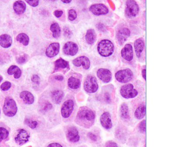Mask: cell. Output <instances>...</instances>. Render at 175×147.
Segmentation results:
<instances>
[{
  "instance_id": "1",
  "label": "cell",
  "mask_w": 175,
  "mask_h": 147,
  "mask_svg": "<svg viewBox=\"0 0 175 147\" xmlns=\"http://www.w3.org/2000/svg\"><path fill=\"white\" fill-rule=\"evenodd\" d=\"M95 119V114L89 108L83 106L80 108L76 117V122L78 124L88 128L93 124Z\"/></svg>"
},
{
  "instance_id": "2",
  "label": "cell",
  "mask_w": 175,
  "mask_h": 147,
  "mask_svg": "<svg viewBox=\"0 0 175 147\" xmlns=\"http://www.w3.org/2000/svg\"><path fill=\"white\" fill-rule=\"evenodd\" d=\"M97 49L98 53L102 56L109 57L114 53V45L109 40H102L98 44Z\"/></svg>"
},
{
  "instance_id": "3",
  "label": "cell",
  "mask_w": 175,
  "mask_h": 147,
  "mask_svg": "<svg viewBox=\"0 0 175 147\" xmlns=\"http://www.w3.org/2000/svg\"><path fill=\"white\" fill-rule=\"evenodd\" d=\"M18 108L15 100L10 97H7L4 101L3 112L5 115L9 117L15 115Z\"/></svg>"
},
{
  "instance_id": "4",
  "label": "cell",
  "mask_w": 175,
  "mask_h": 147,
  "mask_svg": "<svg viewBox=\"0 0 175 147\" xmlns=\"http://www.w3.org/2000/svg\"><path fill=\"white\" fill-rule=\"evenodd\" d=\"M98 87L96 78L93 76H88L84 82V90L88 93H94L97 91Z\"/></svg>"
},
{
  "instance_id": "5",
  "label": "cell",
  "mask_w": 175,
  "mask_h": 147,
  "mask_svg": "<svg viewBox=\"0 0 175 147\" xmlns=\"http://www.w3.org/2000/svg\"><path fill=\"white\" fill-rule=\"evenodd\" d=\"M125 15L128 18L131 19L136 17L139 12V7L137 2L129 0L126 3Z\"/></svg>"
},
{
  "instance_id": "6",
  "label": "cell",
  "mask_w": 175,
  "mask_h": 147,
  "mask_svg": "<svg viewBox=\"0 0 175 147\" xmlns=\"http://www.w3.org/2000/svg\"><path fill=\"white\" fill-rule=\"evenodd\" d=\"M133 77V73L129 68L120 70L115 74L117 80L120 83H127L131 80Z\"/></svg>"
},
{
  "instance_id": "7",
  "label": "cell",
  "mask_w": 175,
  "mask_h": 147,
  "mask_svg": "<svg viewBox=\"0 0 175 147\" xmlns=\"http://www.w3.org/2000/svg\"><path fill=\"white\" fill-rule=\"evenodd\" d=\"M120 94L123 98L131 99L137 96L138 92L135 89H134L133 84H128L121 87Z\"/></svg>"
},
{
  "instance_id": "8",
  "label": "cell",
  "mask_w": 175,
  "mask_h": 147,
  "mask_svg": "<svg viewBox=\"0 0 175 147\" xmlns=\"http://www.w3.org/2000/svg\"><path fill=\"white\" fill-rule=\"evenodd\" d=\"M74 107V102L71 100L66 101L61 108V115L64 118H68L72 113Z\"/></svg>"
},
{
  "instance_id": "9",
  "label": "cell",
  "mask_w": 175,
  "mask_h": 147,
  "mask_svg": "<svg viewBox=\"0 0 175 147\" xmlns=\"http://www.w3.org/2000/svg\"><path fill=\"white\" fill-rule=\"evenodd\" d=\"M90 10L96 15H105L109 12L106 6L103 4H95L92 5L90 8Z\"/></svg>"
},
{
  "instance_id": "10",
  "label": "cell",
  "mask_w": 175,
  "mask_h": 147,
  "mask_svg": "<svg viewBox=\"0 0 175 147\" xmlns=\"http://www.w3.org/2000/svg\"><path fill=\"white\" fill-rule=\"evenodd\" d=\"M66 137L69 141L76 143L80 140L78 129L74 126L69 127L66 131Z\"/></svg>"
},
{
  "instance_id": "11",
  "label": "cell",
  "mask_w": 175,
  "mask_h": 147,
  "mask_svg": "<svg viewBox=\"0 0 175 147\" xmlns=\"http://www.w3.org/2000/svg\"><path fill=\"white\" fill-rule=\"evenodd\" d=\"M30 135H29L28 132L24 129H22L18 131V134L15 136V140L16 143L19 145H22L28 141Z\"/></svg>"
},
{
  "instance_id": "12",
  "label": "cell",
  "mask_w": 175,
  "mask_h": 147,
  "mask_svg": "<svg viewBox=\"0 0 175 147\" xmlns=\"http://www.w3.org/2000/svg\"><path fill=\"white\" fill-rule=\"evenodd\" d=\"M79 48L76 43L69 42L65 43L63 47V52L66 55L74 56L78 52Z\"/></svg>"
},
{
  "instance_id": "13",
  "label": "cell",
  "mask_w": 175,
  "mask_h": 147,
  "mask_svg": "<svg viewBox=\"0 0 175 147\" xmlns=\"http://www.w3.org/2000/svg\"><path fill=\"white\" fill-rule=\"evenodd\" d=\"M98 77L104 83H108L110 81L112 74L110 71L105 68H100L97 73Z\"/></svg>"
},
{
  "instance_id": "14",
  "label": "cell",
  "mask_w": 175,
  "mask_h": 147,
  "mask_svg": "<svg viewBox=\"0 0 175 147\" xmlns=\"http://www.w3.org/2000/svg\"><path fill=\"white\" fill-rule=\"evenodd\" d=\"M72 63L74 66L79 67L82 66L84 69L88 70L90 68V59L85 56L79 57L72 61Z\"/></svg>"
},
{
  "instance_id": "15",
  "label": "cell",
  "mask_w": 175,
  "mask_h": 147,
  "mask_svg": "<svg viewBox=\"0 0 175 147\" xmlns=\"http://www.w3.org/2000/svg\"><path fill=\"white\" fill-rule=\"evenodd\" d=\"M121 56L126 61H131L133 59V50L131 44H126L123 48L121 52Z\"/></svg>"
},
{
  "instance_id": "16",
  "label": "cell",
  "mask_w": 175,
  "mask_h": 147,
  "mask_svg": "<svg viewBox=\"0 0 175 147\" xmlns=\"http://www.w3.org/2000/svg\"><path fill=\"white\" fill-rule=\"evenodd\" d=\"M60 50V44L54 43L50 45L46 49V55L48 57H53L58 55Z\"/></svg>"
},
{
  "instance_id": "17",
  "label": "cell",
  "mask_w": 175,
  "mask_h": 147,
  "mask_svg": "<svg viewBox=\"0 0 175 147\" xmlns=\"http://www.w3.org/2000/svg\"><path fill=\"white\" fill-rule=\"evenodd\" d=\"M100 122L102 127L106 129H109L112 127V122L110 113L107 112L103 113L100 117Z\"/></svg>"
},
{
  "instance_id": "18",
  "label": "cell",
  "mask_w": 175,
  "mask_h": 147,
  "mask_svg": "<svg viewBox=\"0 0 175 147\" xmlns=\"http://www.w3.org/2000/svg\"><path fill=\"white\" fill-rule=\"evenodd\" d=\"M131 32L128 28H123L120 29L117 33V39L120 45H123L130 36Z\"/></svg>"
},
{
  "instance_id": "19",
  "label": "cell",
  "mask_w": 175,
  "mask_h": 147,
  "mask_svg": "<svg viewBox=\"0 0 175 147\" xmlns=\"http://www.w3.org/2000/svg\"><path fill=\"white\" fill-rule=\"evenodd\" d=\"M20 97L26 104L30 105L33 104L34 102V96L31 92L28 91H23L21 92Z\"/></svg>"
},
{
  "instance_id": "20",
  "label": "cell",
  "mask_w": 175,
  "mask_h": 147,
  "mask_svg": "<svg viewBox=\"0 0 175 147\" xmlns=\"http://www.w3.org/2000/svg\"><path fill=\"white\" fill-rule=\"evenodd\" d=\"M12 38L8 34H3L0 36V45L4 48H8L12 45Z\"/></svg>"
},
{
  "instance_id": "21",
  "label": "cell",
  "mask_w": 175,
  "mask_h": 147,
  "mask_svg": "<svg viewBox=\"0 0 175 147\" xmlns=\"http://www.w3.org/2000/svg\"><path fill=\"white\" fill-rule=\"evenodd\" d=\"M26 4L25 2L22 1H18L13 4V9L15 11V13L18 14H23L25 12L26 10Z\"/></svg>"
},
{
  "instance_id": "22",
  "label": "cell",
  "mask_w": 175,
  "mask_h": 147,
  "mask_svg": "<svg viewBox=\"0 0 175 147\" xmlns=\"http://www.w3.org/2000/svg\"><path fill=\"white\" fill-rule=\"evenodd\" d=\"M64 94V92L61 90H55L52 92L51 97L53 102L55 104H60L62 100H63Z\"/></svg>"
},
{
  "instance_id": "23",
  "label": "cell",
  "mask_w": 175,
  "mask_h": 147,
  "mask_svg": "<svg viewBox=\"0 0 175 147\" xmlns=\"http://www.w3.org/2000/svg\"><path fill=\"white\" fill-rule=\"evenodd\" d=\"M136 53L137 56L139 58L141 56V54L142 53L143 49L144 48V43L141 39H138L136 40L134 44Z\"/></svg>"
},
{
  "instance_id": "24",
  "label": "cell",
  "mask_w": 175,
  "mask_h": 147,
  "mask_svg": "<svg viewBox=\"0 0 175 147\" xmlns=\"http://www.w3.org/2000/svg\"><path fill=\"white\" fill-rule=\"evenodd\" d=\"M96 38V32L93 29H89L86 32L85 35L86 41L89 45H93L95 42Z\"/></svg>"
},
{
  "instance_id": "25",
  "label": "cell",
  "mask_w": 175,
  "mask_h": 147,
  "mask_svg": "<svg viewBox=\"0 0 175 147\" xmlns=\"http://www.w3.org/2000/svg\"><path fill=\"white\" fill-rule=\"evenodd\" d=\"M7 73L10 75L14 74V77L15 79H19L21 76V71L19 67L16 66H12L8 69Z\"/></svg>"
},
{
  "instance_id": "26",
  "label": "cell",
  "mask_w": 175,
  "mask_h": 147,
  "mask_svg": "<svg viewBox=\"0 0 175 147\" xmlns=\"http://www.w3.org/2000/svg\"><path fill=\"white\" fill-rule=\"evenodd\" d=\"M81 85L80 80L76 78L71 77L68 80V85L71 89H76L79 88Z\"/></svg>"
},
{
  "instance_id": "27",
  "label": "cell",
  "mask_w": 175,
  "mask_h": 147,
  "mask_svg": "<svg viewBox=\"0 0 175 147\" xmlns=\"http://www.w3.org/2000/svg\"><path fill=\"white\" fill-rule=\"evenodd\" d=\"M146 115V107L145 105H141L137 108L136 110L135 115L137 119H142Z\"/></svg>"
},
{
  "instance_id": "28",
  "label": "cell",
  "mask_w": 175,
  "mask_h": 147,
  "mask_svg": "<svg viewBox=\"0 0 175 147\" xmlns=\"http://www.w3.org/2000/svg\"><path fill=\"white\" fill-rule=\"evenodd\" d=\"M55 70L57 71L60 68H68L69 66V63L65 60H64L63 59L60 58L55 61Z\"/></svg>"
},
{
  "instance_id": "29",
  "label": "cell",
  "mask_w": 175,
  "mask_h": 147,
  "mask_svg": "<svg viewBox=\"0 0 175 147\" xmlns=\"http://www.w3.org/2000/svg\"><path fill=\"white\" fill-rule=\"evenodd\" d=\"M50 30L52 32V36L53 37L57 38L61 35V29L58 23H54L51 25L50 28Z\"/></svg>"
},
{
  "instance_id": "30",
  "label": "cell",
  "mask_w": 175,
  "mask_h": 147,
  "mask_svg": "<svg viewBox=\"0 0 175 147\" xmlns=\"http://www.w3.org/2000/svg\"><path fill=\"white\" fill-rule=\"evenodd\" d=\"M120 113L121 117L124 119H128L129 118V111L127 104L123 103L121 106L120 110Z\"/></svg>"
},
{
  "instance_id": "31",
  "label": "cell",
  "mask_w": 175,
  "mask_h": 147,
  "mask_svg": "<svg viewBox=\"0 0 175 147\" xmlns=\"http://www.w3.org/2000/svg\"><path fill=\"white\" fill-rule=\"evenodd\" d=\"M17 41L20 43H22L23 45H28L29 42V38L28 36L25 33H20L17 37Z\"/></svg>"
},
{
  "instance_id": "32",
  "label": "cell",
  "mask_w": 175,
  "mask_h": 147,
  "mask_svg": "<svg viewBox=\"0 0 175 147\" xmlns=\"http://www.w3.org/2000/svg\"><path fill=\"white\" fill-rule=\"evenodd\" d=\"M9 135V132L4 127H0V142L5 140Z\"/></svg>"
},
{
  "instance_id": "33",
  "label": "cell",
  "mask_w": 175,
  "mask_h": 147,
  "mask_svg": "<svg viewBox=\"0 0 175 147\" xmlns=\"http://www.w3.org/2000/svg\"><path fill=\"white\" fill-rule=\"evenodd\" d=\"M25 123L31 129H34L38 126L37 121H34L30 119H26L25 120Z\"/></svg>"
},
{
  "instance_id": "34",
  "label": "cell",
  "mask_w": 175,
  "mask_h": 147,
  "mask_svg": "<svg viewBox=\"0 0 175 147\" xmlns=\"http://www.w3.org/2000/svg\"><path fill=\"white\" fill-rule=\"evenodd\" d=\"M77 17V12L74 9L69 10V19L71 21H74Z\"/></svg>"
},
{
  "instance_id": "35",
  "label": "cell",
  "mask_w": 175,
  "mask_h": 147,
  "mask_svg": "<svg viewBox=\"0 0 175 147\" xmlns=\"http://www.w3.org/2000/svg\"><path fill=\"white\" fill-rule=\"evenodd\" d=\"M12 86V84L8 81H6L3 83H2V85L0 86V89L3 91H8Z\"/></svg>"
},
{
  "instance_id": "36",
  "label": "cell",
  "mask_w": 175,
  "mask_h": 147,
  "mask_svg": "<svg viewBox=\"0 0 175 147\" xmlns=\"http://www.w3.org/2000/svg\"><path fill=\"white\" fill-rule=\"evenodd\" d=\"M52 104L49 102H45L42 106V110L44 112H47L48 110H52Z\"/></svg>"
},
{
  "instance_id": "37",
  "label": "cell",
  "mask_w": 175,
  "mask_h": 147,
  "mask_svg": "<svg viewBox=\"0 0 175 147\" xmlns=\"http://www.w3.org/2000/svg\"><path fill=\"white\" fill-rule=\"evenodd\" d=\"M139 130L142 133H144L146 131V121L144 120L139 125Z\"/></svg>"
},
{
  "instance_id": "38",
  "label": "cell",
  "mask_w": 175,
  "mask_h": 147,
  "mask_svg": "<svg viewBox=\"0 0 175 147\" xmlns=\"http://www.w3.org/2000/svg\"><path fill=\"white\" fill-rule=\"evenodd\" d=\"M27 59V57L26 55H24L18 57L17 59V61L19 64H23L26 61Z\"/></svg>"
},
{
  "instance_id": "39",
  "label": "cell",
  "mask_w": 175,
  "mask_h": 147,
  "mask_svg": "<svg viewBox=\"0 0 175 147\" xmlns=\"http://www.w3.org/2000/svg\"><path fill=\"white\" fill-rule=\"evenodd\" d=\"M64 34L66 37L69 38L72 36V32L69 30V28L65 27L64 29Z\"/></svg>"
},
{
  "instance_id": "40",
  "label": "cell",
  "mask_w": 175,
  "mask_h": 147,
  "mask_svg": "<svg viewBox=\"0 0 175 147\" xmlns=\"http://www.w3.org/2000/svg\"><path fill=\"white\" fill-rule=\"evenodd\" d=\"M103 98L105 102H106L107 103H109L111 102V97H110V94L108 92L105 93L103 96Z\"/></svg>"
},
{
  "instance_id": "41",
  "label": "cell",
  "mask_w": 175,
  "mask_h": 147,
  "mask_svg": "<svg viewBox=\"0 0 175 147\" xmlns=\"http://www.w3.org/2000/svg\"><path fill=\"white\" fill-rule=\"evenodd\" d=\"M97 28L98 29L99 31H100L101 32H104L106 31V28L104 26V24H101V23H99L97 24Z\"/></svg>"
},
{
  "instance_id": "42",
  "label": "cell",
  "mask_w": 175,
  "mask_h": 147,
  "mask_svg": "<svg viewBox=\"0 0 175 147\" xmlns=\"http://www.w3.org/2000/svg\"><path fill=\"white\" fill-rule=\"evenodd\" d=\"M105 147H118L117 144L113 141H109L107 142Z\"/></svg>"
},
{
  "instance_id": "43",
  "label": "cell",
  "mask_w": 175,
  "mask_h": 147,
  "mask_svg": "<svg viewBox=\"0 0 175 147\" xmlns=\"http://www.w3.org/2000/svg\"><path fill=\"white\" fill-rule=\"evenodd\" d=\"M88 137L90 138L91 141H97V136L95 134L93 133L92 132H89L88 134Z\"/></svg>"
},
{
  "instance_id": "44",
  "label": "cell",
  "mask_w": 175,
  "mask_h": 147,
  "mask_svg": "<svg viewBox=\"0 0 175 147\" xmlns=\"http://www.w3.org/2000/svg\"><path fill=\"white\" fill-rule=\"evenodd\" d=\"M26 2L33 7H36L39 4V1H26Z\"/></svg>"
},
{
  "instance_id": "45",
  "label": "cell",
  "mask_w": 175,
  "mask_h": 147,
  "mask_svg": "<svg viewBox=\"0 0 175 147\" xmlns=\"http://www.w3.org/2000/svg\"><path fill=\"white\" fill-rule=\"evenodd\" d=\"M31 80L34 83H36V84H39V83H40V78L37 75H33V77L31 78Z\"/></svg>"
},
{
  "instance_id": "46",
  "label": "cell",
  "mask_w": 175,
  "mask_h": 147,
  "mask_svg": "<svg viewBox=\"0 0 175 147\" xmlns=\"http://www.w3.org/2000/svg\"><path fill=\"white\" fill-rule=\"evenodd\" d=\"M63 12L62 10H55V12H54V15L56 17H61L62 15L63 14Z\"/></svg>"
},
{
  "instance_id": "47",
  "label": "cell",
  "mask_w": 175,
  "mask_h": 147,
  "mask_svg": "<svg viewBox=\"0 0 175 147\" xmlns=\"http://www.w3.org/2000/svg\"><path fill=\"white\" fill-rule=\"evenodd\" d=\"M47 147H63V146L59 143H53L50 144Z\"/></svg>"
},
{
  "instance_id": "48",
  "label": "cell",
  "mask_w": 175,
  "mask_h": 147,
  "mask_svg": "<svg viewBox=\"0 0 175 147\" xmlns=\"http://www.w3.org/2000/svg\"><path fill=\"white\" fill-rule=\"evenodd\" d=\"M55 80L58 81H62L64 79V77L62 75H57L55 77Z\"/></svg>"
},
{
  "instance_id": "49",
  "label": "cell",
  "mask_w": 175,
  "mask_h": 147,
  "mask_svg": "<svg viewBox=\"0 0 175 147\" xmlns=\"http://www.w3.org/2000/svg\"><path fill=\"white\" fill-rule=\"evenodd\" d=\"M142 75L143 78L145 80H146V70L145 69L142 70Z\"/></svg>"
},
{
  "instance_id": "50",
  "label": "cell",
  "mask_w": 175,
  "mask_h": 147,
  "mask_svg": "<svg viewBox=\"0 0 175 147\" xmlns=\"http://www.w3.org/2000/svg\"><path fill=\"white\" fill-rule=\"evenodd\" d=\"M62 2L64 3H71V1H62Z\"/></svg>"
},
{
  "instance_id": "51",
  "label": "cell",
  "mask_w": 175,
  "mask_h": 147,
  "mask_svg": "<svg viewBox=\"0 0 175 147\" xmlns=\"http://www.w3.org/2000/svg\"><path fill=\"white\" fill-rule=\"evenodd\" d=\"M2 80H3V77H2V76L0 75V83L1 82V81H2Z\"/></svg>"
},
{
  "instance_id": "52",
  "label": "cell",
  "mask_w": 175,
  "mask_h": 147,
  "mask_svg": "<svg viewBox=\"0 0 175 147\" xmlns=\"http://www.w3.org/2000/svg\"><path fill=\"white\" fill-rule=\"evenodd\" d=\"M0 112H1V110H0Z\"/></svg>"
}]
</instances>
